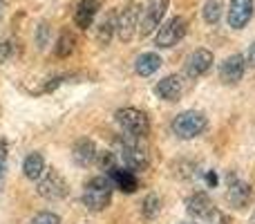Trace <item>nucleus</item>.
Returning <instances> with one entry per match:
<instances>
[{"label":"nucleus","mask_w":255,"mask_h":224,"mask_svg":"<svg viewBox=\"0 0 255 224\" xmlns=\"http://www.w3.org/2000/svg\"><path fill=\"white\" fill-rule=\"evenodd\" d=\"M247 74V58L242 54H231L220 65V81L224 85H238Z\"/></svg>","instance_id":"obj_11"},{"label":"nucleus","mask_w":255,"mask_h":224,"mask_svg":"<svg viewBox=\"0 0 255 224\" xmlns=\"http://www.w3.org/2000/svg\"><path fill=\"white\" fill-rule=\"evenodd\" d=\"M112 191H115V186L108 175L90 177L83 186V207L92 213L106 211L112 202Z\"/></svg>","instance_id":"obj_1"},{"label":"nucleus","mask_w":255,"mask_h":224,"mask_svg":"<svg viewBox=\"0 0 255 224\" xmlns=\"http://www.w3.org/2000/svg\"><path fill=\"white\" fill-rule=\"evenodd\" d=\"M161 213V198L157 193H148L141 202V218L143 220H154V218Z\"/></svg>","instance_id":"obj_23"},{"label":"nucleus","mask_w":255,"mask_h":224,"mask_svg":"<svg viewBox=\"0 0 255 224\" xmlns=\"http://www.w3.org/2000/svg\"><path fill=\"white\" fill-rule=\"evenodd\" d=\"M141 22V4L139 2H130L126 9H121L117 16V36L124 43H130L136 34V27Z\"/></svg>","instance_id":"obj_8"},{"label":"nucleus","mask_w":255,"mask_h":224,"mask_svg":"<svg viewBox=\"0 0 255 224\" xmlns=\"http://www.w3.org/2000/svg\"><path fill=\"white\" fill-rule=\"evenodd\" d=\"M74 49H76V36H74V31L63 29L61 36H58V40H56L54 54H56L58 58H67L72 52H74Z\"/></svg>","instance_id":"obj_21"},{"label":"nucleus","mask_w":255,"mask_h":224,"mask_svg":"<svg viewBox=\"0 0 255 224\" xmlns=\"http://www.w3.org/2000/svg\"><path fill=\"white\" fill-rule=\"evenodd\" d=\"M204 220H206V224H231V218L226 213H222L220 209H213V213Z\"/></svg>","instance_id":"obj_29"},{"label":"nucleus","mask_w":255,"mask_h":224,"mask_svg":"<svg viewBox=\"0 0 255 224\" xmlns=\"http://www.w3.org/2000/svg\"><path fill=\"white\" fill-rule=\"evenodd\" d=\"M166 9H168V0H148L145 7L141 9V34L150 36L154 29H159L161 25L163 16H166Z\"/></svg>","instance_id":"obj_10"},{"label":"nucleus","mask_w":255,"mask_h":224,"mask_svg":"<svg viewBox=\"0 0 255 224\" xmlns=\"http://www.w3.org/2000/svg\"><path fill=\"white\" fill-rule=\"evenodd\" d=\"M119 155L124 159L126 168L132 173H141L150 166V153L145 148L143 139L132 135H124L119 137Z\"/></svg>","instance_id":"obj_2"},{"label":"nucleus","mask_w":255,"mask_h":224,"mask_svg":"<svg viewBox=\"0 0 255 224\" xmlns=\"http://www.w3.org/2000/svg\"><path fill=\"white\" fill-rule=\"evenodd\" d=\"M115 121L121 126L124 135L145 139L150 135V117L139 108H119L115 112Z\"/></svg>","instance_id":"obj_4"},{"label":"nucleus","mask_w":255,"mask_h":224,"mask_svg":"<svg viewBox=\"0 0 255 224\" xmlns=\"http://www.w3.org/2000/svg\"><path fill=\"white\" fill-rule=\"evenodd\" d=\"M99 2L101 0H79L76 4V11H74V22L79 29H90L94 22V16L99 11Z\"/></svg>","instance_id":"obj_17"},{"label":"nucleus","mask_w":255,"mask_h":224,"mask_svg":"<svg viewBox=\"0 0 255 224\" xmlns=\"http://www.w3.org/2000/svg\"><path fill=\"white\" fill-rule=\"evenodd\" d=\"M226 184H229V189H226V202H229L231 209H235V211H244V209L251 207L253 186L249 184V182L240 180L235 173H229Z\"/></svg>","instance_id":"obj_7"},{"label":"nucleus","mask_w":255,"mask_h":224,"mask_svg":"<svg viewBox=\"0 0 255 224\" xmlns=\"http://www.w3.org/2000/svg\"><path fill=\"white\" fill-rule=\"evenodd\" d=\"M97 164H99V168H103V171H110V168H115L117 166V157H115V153H110V150H99V155H97Z\"/></svg>","instance_id":"obj_25"},{"label":"nucleus","mask_w":255,"mask_h":224,"mask_svg":"<svg viewBox=\"0 0 255 224\" xmlns=\"http://www.w3.org/2000/svg\"><path fill=\"white\" fill-rule=\"evenodd\" d=\"M255 2L253 0H231L229 4V27L231 29H244L253 18Z\"/></svg>","instance_id":"obj_13"},{"label":"nucleus","mask_w":255,"mask_h":224,"mask_svg":"<svg viewBox=\"0 0 255 224\" xmlns=\"http://www.w3.org/2000/svg\"><path fill=\"white\" fill-rule=\"evenodd\" d=\"M213 63H215V54L211 49H206V47L195 49L184 63V76L186 79H199V76L211 72Z\"/></svg>","instance_id":"obj_9"},{"label":"nucleus","mask_w":255,"mask_h":224,"mask_svg":"<svg viewBox=\"0 0 255 224\" xmlns=\"http://www.w3.org/2000/svg\"><path fill=\"white\" fill-rule=\"evenodd\" d=\"M184 207L190 218H208L213 213V209H215V204H213L211 195L206 191H195V193H190L186 198Z\"/></svg>","instance_id":"obj_15"},{"label":"nucleus","mask_w":255,"mask_h":224,"mask_svg":"<svg viewBox=\"0 0 255 224\" xmlns=\"http://www.w3.org/2000/svg\"><path fill=\"white\" fill-rule=\"evenodd\" d=\"M7 155H9V144L4 139H0V189H2L4 171H7Z\"/></svg>","instance_id":"obj_28"},{"label":"nucleus","mask_w":255,"mask_h":224,"mask_svg":"<svg viewBox=\"0 0 255 224\" xmlns=\"http://www.w3.org/2000/svg\"><path fill=\"white\" fill-rule=\"evenodd\" d=\"M36 193L43 200H49V202H58V200L67 198L70 193V186H67V180L61 175L58 171H45L43 177L36 182Z\"/></svg>","instance_id":"obj_6"},{"label":"nucleus","mask_w":255,"mask_h":224,"mask_svg":"<svg viewBox=\"0 0 255 224\" xmlns=\"http://www.w3.org/2000/svg\"><path fill=\"white\" fill-rule=\"evenodd\" d=\"M36 47L38 49H45L49 45V22L40 20L38 25H36Z\"/></svg>","instance_id":"obj_24"},{"label":"nucleus","mask_w":255,"mask_h":224,"mask_svg":"<svg viewBox=\"0 0 255 224\" xmlns=\"http://www.w3.org/2000/svg\"><path fill=\"white\" fill-rule=\"evenodd\" d=\"M249 224H255V209H253V213H251V220H249Z\"/></svg>","instance_id":"obj_33"},{"label":"nucleus","mask_w":255,"mask_h":224,"mask_svg":"<svg viewBox=\"0 0 255 224\" xmlns=\"http://www.w3.org/2000/svg\"><path fill=\"white\" fill-rule=\"evenodd\" d=\"M2 11H4V0H0V18H2Z\"/></svg>","instance_id":"obj_32"},{"label":"nucleus","mask_w":255,"mask_h":224,"mask_svg":"<svg viewBox=\"0 0 255 224\" xmlns=\"http://www.w3.org/2000/svg\"><path fill=\"white\" fill-rule=\"evenodd\" d=\"M161 56L154 52H143L134 58V72L139 76H152L154 72L161 67Z\"/></svg>","instance_id":"obj_19"},{"label":"nucleus","mask_w":255,"mask_h":224,"mask_svg":"<svg viewBox=\"0 0 255 224\" xmlns=\"http://www.w3.org/2000/svg\"><path fill=\"white\" fill-rule=\"evenodd\" d=\"M97 144H94L92 139H88V137H81V139L74 141V146H72V159H74L76 166L81 168H90L97 164Z\"/></svg>","instance_id":"obj_14"},{"label":"nucleus","mask_w":255,"mask_h":224,"mask_svg":"<svg viewBox=\"0 0 255 224\" xmlns=\"http://www.w3.org/2000/svg\"><path fill=\"white\" fill-rule=\"evenodd\" d=\"M154 94H157L161 101H168V103H177L184 94V79L179 74H168L163 76L161 81H157L154 85Z\"/></svg>","instance_id":"obj_12"},{"label":"nucleus","mask_w":255,"mask_h":224,"mask_svg":"<svg viewBox=\"0 0 255 224\" xmlns=\"http://www.w3.org/2000/svg\"><path fill=\"white\" fill-rule=\"evenodd\" d=\"M179 224H197V222H179Z\"/></svg>","instance_id":"obj_34"},{"label":"nucleus","mask_w":255,"mask_h":224,"mask_svg":"<svg viewBox=\"0 0 255 224\" xmlns=\"http://www.w3.org/2000/svg\"><path fill=\"white\" fill-rule=\"evenodd\" d=\"M244 58H247V67H253V70H255V40L249 45L247 56H244Z\"/></svg>","instance_id":"obj_30"},{"label":"nucleus","mask_w":255,"mask_h":224,"mask_svg":"<svg viewBox=\"0 0 255 224\" xmlns=\"http://www.w3.org/2000/svg\"><path fill=\"white\" fill-rule=\"evenodd\" d=\"M117 16H119L117 11H108L106 16H103V20L99 22L97 43L101 45V47H108V45H110V40L117 36Z\"/></svg>","instance_id":"obj_18"},{"label":"nucleus","mask_w":255,"mask_h":224,"mask_svg":"<svg viewBox=\"0 0 255 224\" xmlns=\"http://www.w3.org/2000/svg\"><path fill=\"white\" fill-rule=\"evenodd\" d=\"M206 128H208V119L199 110H184L172 119V135L184 141L202 137L206 132Z\"/></svg>","instance_id":"obj_3"},{"label":"nucleus","mask_w":255,"mask_h":224,"mask_svg":"<svg viewBox=\"0 0 255 224\" xmlns=\"http://www.w3.org/2000/svg\"><path fill=\"white\" fill-rule=\"evenodd\" d=\"M186 31H188V20L184 16H170L154 34V45L161 49H170L184 40Z\"/></svg>","instance_id":"obj_5"},{"label":"nucleus","mask_w":255,"mask_h":224,"mask_svg":"<svg viewBox=\"0 0 255 224\" xmlns=\"http://www.w3.org/2000/svg\"><path fill=\"white\" fill-rule=\"evenodd\" d=\"M106 175L110 177L112 186H115L117 191H121V193L132 195V193H136V191H139V180H136V175L132 171H128V168L115 166V168H110Z\"/></svg>","instance_id":"obj_16"},{"label":"nucleus","mask_w":255,"mask_h":224,"mask_svg":"<svg viewBox=\"0 0 255 224\" xmlns=\"http://www.w3.org/2000/svg\"><path fill=\"white\" fill-rule=\"evenodd\" d=\"M206 182H208V186H211V189H217V184H220V177H217V173L215 171H206Z\"/></svg>","instance_id":"obj_31"},{"label":"nucleus","mask_w":255,"mask_h":224,"mask_svg":"<svg viewBox=\"0 0 255 224\" xmlns=\"http://www.w3.org/2000/svg\"><path fill=\"white\" fill-rule=\"evenodd\" d=\"M224 13V0H206L202 7V18L206 25H217Z\"/></svg>","instance_id":"obj_22"},{"label":"nucleus","mask_w":255,"mask_h":224,"mask_svg":"<svg viewBox=\"0 0 255 224\" xmlns=\"http://www.w3.org/2000/svg\"><path fill=\"white\" fill-rule=\"evenodd\" d=\"M31 224H61V218L54 211H38L31 218Z\"/></svg>","instance_id":"obj_26"},{"label":"nucleus","mask_w":255,"mask_h":224,"mask_svg":"<svg viewBox=\"0 0 255 224\" xmlns=\"http://www.w3.org/2000/svg\"><path fill=\"white\" fill-rule=\"evenodd\" d=\"M16 54V45L11 40H0V63H7Z\"/></svg>","instance_id":"obj_27"},{"label":"nucleus","mask_w":255,"mask_h":224,"mask_svg":"<svg viewBox=\"0 0 255 224\" xmlns=\"http://www.w3.org/2000/svg\"><path fill=\"white\" fill-rule=\"evenodd\" d=\"M45 171H47V168H45V157L40 153H29L25 157V162H22V175H25L27 180L38 182Z\"/></svg>","instance_id":"obj_20"}]
</instances>
